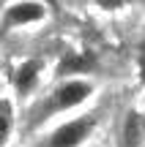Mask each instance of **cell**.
Here are the masks:
<instances>
[{
  "label": "cell",
  "mask_w": 145,
  "mask_h": 147,
  "mask_svg": "<svg viewBox=\"0 0 145 147\" xmlns=\"http://www.w3.org/2000/svg\"><path fill=\"white\" fill-rule=\"evenodd\" d=\"M93 93V84L85 82V79H69V82H63L60 87H55L52 93L47 95V101L41 104V109L36 112V120H41V117L47 115H55V112H66V109H74V106H80L82 101H88Z\"/></svg>",
  "instance_id": "obj_1"
},
{
  "label": "cell",
  "mask_w": 145,
  "mask_h": 147,
  "mask_svg": "<svg viewBox=\"0 0 145 147\" xmlns=\"http://www.w3.org/2000/svg\"><path fill=\"white\" fill-rule=\"evenodd\" d=\"M96 128V117H77V120H69L63 125H58L47 139V147H80Z\"/></svg>",
  "instance_id": "obj_2"
},
{
  "label": "cell",
  "mask_w": 145,
  "mask_h": 147,
  "mask_svg": "<svg viewBox=\"0 0 145 147\" xmlns=\"http://www.w3.org/2000/svg\"><path fill=\"white\" fill-rule=\"evenodd\" d=\"M44 16V5L33 3V0H25V3H14L8 11H5V27H19V25H30V22H38Z\"/></svg>",
  "instance_id": "obj_3"
},
{
  "label": "cell",
  "mask_w": 145,
  "mask_h": 147,
  "mask_svg": "<svg viewBox=\"0 0 145 147\" xmlns=\"http://www.w3.org/2000/svg\"><path fill=\"white\" fill-rule=\"evenodd\" d=\"M38 74H41V60H25V63L16 68L14 74V84L22 95H27L38 82Z\"/></svg>",
  "instance_id": "obj_4"
},
{
  "label": "cell",
  "mask_w": 145,
  "mask_h": 147,
  "mask_svg": "<svg viewBox=\"0 0 145 147\" xmlns=\"http://www.w3.org/2000/svg\"><path fill=\"white\" fill-rule=\"evenodd\" d=\"M142 139V117L137 112H129L123 120V134H120V147H137Z\"/></svg>",
  "instance_id": "obj_5"
},
{
  "label": "cell",
  "mask_w": 145,
  "mask_h": 147,
  "mask_svg": "<svg viewBox=\"0 0 145 147\" xmlns=\"http://www.w3.org/2000/svg\"><path fill=\"white\" fill-rule=\"evenodd\" d=\"M11 128H14V109H11L8 101H0V147L5 144Z\"/></svg>",
  "instance_id": "obj_6"
},
{
  "label": "cell",
  "mask_w": 145,
  "mask_h": 147,
  "mask_svg": "<svg viewBox=\"0 0 145 147\" xmlns=\"http://www.w3.org/2000/svg\"><path fill=\"white\" fill-rule=\"evenodd\" d=\"M93 3H96L99 8H104V11H115V8H120V5H126L129 0H93Z\"/></svg>",
  "instance_id": "obj_7"
},
{
  "label": "cell",
  "mask_w": 145,
  "mask_h": 147,
  "mask_svg": "<svg viewBox=\"0 0 145 147\" xmlns=\"http://www.w3.org/2000/svg\"><path fill=\"white\" fill-rule=\"evenodd\" d=\"M140 79L145 82V44H142V49H140Z\"/></svg>",
  "instance_id": "obj_8"
}]
</instances>
